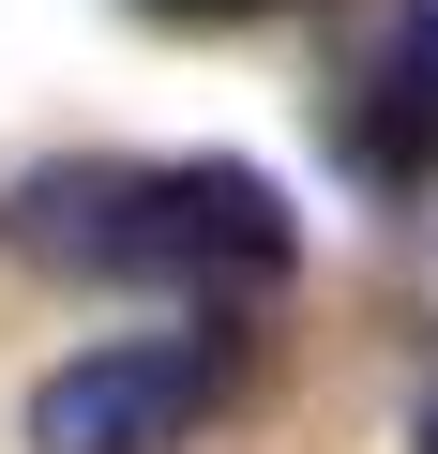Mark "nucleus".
<instances>
[{
    "mask_svg": "<svg viewBox=\"0 0 438 454\" xmlns=\"http://www.w3.org/2000/svg\"><path fill=\"white\" fill-rule=\"evenodd\" d=\"M227 409H242V318L227 303H166L151 333H106L31 394V454H181Z\"/></svg>",
    "mask_w": 438,
    "mask_h": 454,
    "instance_id": "2",
    "label": "nucleus"
},
{
    "mask_svg": "<svg viewBox=\"0 0 438 454\" xmlns=\"http://www.w3.org/2000/svg\"><path fill=\"white\" fill-rule=\"evenodd\" d=\"M378 152H438V0H393V46H378V106H363Z\"/></svg>",
    "mask_w": 438,
    "mask_h": 454,
    "instance_id": "3",
    "label": "nucleus"
},
{
    "mask_svg": "<svg viewBox=\"0 0 438 454\" xmlns=\"http://www.w3.org/2000/svg\"><path fill=\"white\" fill-rule=\"evenodd\" d=\"M136 16H181V31H227V16H273V0H136Z\"/></svg>",
    "mask_w": 438,
    "mask_h": 454,
    "instance_id": "4",
    "label": "nucleus"
},
{
    "mask_svg": "<svg viewBox=\"0 0 438 454\" xmlns=\"http://www.w3.org/2000/svg\"><path fill=\"white\" fill-rule=\"evenodd\" d=\"M0 243L76 288H151V303H273L303 227L257 167L227 152H76V167H16L0 182Z\"/></svg>",
    "mask_w": 438,
    "mask_h": 454,
    "instance_id": "1",
    "label": "nucleus"
},
{
    "mask_svg": "<svg viewBox=\"0 0 438 454\" xmlns=\"http://www.w3.org/2000/svg\"><path fill=\"white\" fill-rule=\"evenodd\" d=\"M408 439H423V454H438V379H423V409H408Z\"/></svg>",
    "mask_w": 438,
    "mask_h": 454,
    "instance_id": "5",
    "label": "nucleus"
}]
</instances>
